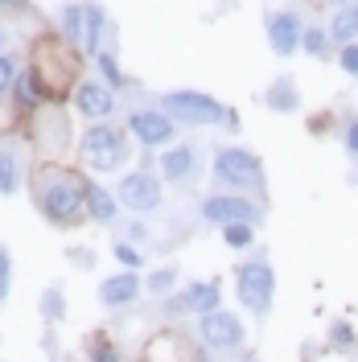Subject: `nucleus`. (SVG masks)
I'll use <instances>...</instances> for the list:
<instances>
[{"instance_id": "ddd939ff", "label": "nucleus", "mask_w": 358, "mask_h": 362, "mask_svg": "<svg viewBox=\"0 0 358 362\" xmlns=\"http://www.w3.org/2000/svg\"><path fill=\"white\" fill-rule=\"evenodd\" d=\"M74 112L87 115L91 124H99V119H108L115 112V87L108 83H74Z\"/></svg>"}, {"instance_id": "9d476101", "label": "nucleus", "mask_w": 358, "mask_h": 362, "mask_svg": "<svg viewBox=\"0 0 358 362\" xmlns=\"http://www.w3.org/2000/svg\"><path fill=\"white\" fill-rule=\"evenodd\" d=\"M128 132L136 136V144L144 148H169L178 140V119L165 115L161 107H144V112L128 115Z\"/></svg>"}, {"instance_id": "7ed1b4c3", "label": "nucleus", "mask_w": 358, "mask_h": 362, "mask_svg": "<svg viewBox=\"0 0 358 362\" xmlns=\"http://www.w3.org/2000/svg\"><path fill=\"white\" fill-rule=\"evenodd\" d=\"M161 112L173 115L178 124H190V128H219V124H239L235 112H226V103H219L214 95L206 90H165L161 95Z\"/></svg>"}, {"instance_id": "b1692460", "label": "nucleus", "mask_w": 358, "mask_h": 362, "mask_svg": "<svg viewBox=\"0 0 358 362\" xmlns=\"http://www.w3.org/2000/svg\"><path fill=\"white\" fill-rule=\"evenodd\" d=\"M62 42L83 49V4H67L62 8Z\"/></svg>"}, {"instance_id": "aec40b11", "label": "nucleus", "mask_w": 358, "mask_h": 362, "mask_svg": "<svg viewBox=\"0 0 358 362\" xmlns=\"http://www.w3.org/2000/svg\"><path fill=\"white\" fill-rule=\"evenodd\" d=\"M87 214L95 218V223H112L115 214H120V198H115V194H108L103 185L87 181Z\"/></svg>"}, {"instance_id": "1a4fd4ad", "label": "nucleus", "mask_w": 358, "mask_h": 362, "mask_svg": "<svg viewBox=\"0 0 358 362\" xmlns=\"http://www.w3.org/2000/svg\"><path fill=\"white\" fill-rule=\"evenodd\" d=\"M264 33H268V49L276 58H296L301 54V33H305V17L296 8H276L264 21Z\"/></svg>"}, {"instance_id": "473e14b6", "label": "nucleus", "mask_w": 358, "mask_h": 362, "mask_svg": "<svg viewBox=\"0 0 358 362\" xmlns=\"http://www.w3.org/2000/svg\"><path fill=\"white\" fill-rule=\"evenodd\" d=\"M17 74H21V70H17V62H13V58L4 54V58H0V95H4V90H13Z\"/></svg>"}, {"instance_id": "20e7f679", "label": "nucleus", "mask_w": 358, "mask_h": 362, "mask_svg": "<svg viewBox=\"0 0 358 362\" xmlns=\"http://www.w3.org/2000/svg\"><path fill=\"white\" fill-rule=\"evenodd\" d=\"M235 296L251 317L268 321L272 300H276V268H272L268 255H255V259L235 268Z\"/></svg>"}, {"instance_id": "a878e982", "label": "nucleus", "mask_w": 358, "mask_h": 362, "mask_svg": "<svg viewBox=\"0 0 358 362\" xmlns=\"http://www.w3.org/2000/svg\"><path fill=\"white\" fill-rule=\"evenodd\" d=\"M95 66H99V74H103V83H108V87H124V74H120V66H115V58L108 54V49H99V54H95Z\"/></svg>"}, {"instance_id": "72a5a7b5", "label": "nucleus", "mask_w": 358, "mask_h": 362, "mask_svg": "<svg viewBox=\"0 0 358 362\" xmlns=\"http://www.w3.org/2000/svg\"><path fill=\"white\" fill-rule=\"evenodd\" d=\"M342 148H346L350 157H358V115L346 124V132H342Z\"/></svg>"}, {"instance_id": "4be33fe9", "label": "nucleus", "mask_w": 358, "mask_h": 362, "mask_svg": "<svg viewBox=\"0 0 358 362\" xmlns=\"http://www.w3.org/2000/svg\"><path fill=\"white\" fill-rule=\"evenodd\" d=\"M330 350L334 354H346V358H358V334L350 321H334L330 325Z\"/></svg>"}, {"instance_id": "393cba45", "label": "nucleus", "mask_w": 358, "mask_h": 362, "mask_svg": "<svg viewBox=\"0 0 358 362\" xmlns=\"http://www.w3.org/2000/svg\"><path fill=\"white\" fill-rule=\"evenodd\" d=\"M21 189V165L13 153H0V194H17Z\"/></svg>"}, {"instance_id": "412c9836", "label": "nucleus", "mask_w": 358, "mask_h": 362, "mask_svg": "<svg viewBox=\"0 0 358 362\" xmlns=\"http://www.w3.org/2000/svg\"><path fill=\"white\" fill-rule=\"evenodd\" d=\"M330 49H334V42H330L325 25H305V33H301V54L321 62V58H330Z\"/></svg>"}, {"instance_id": "f257e3e1", "label": "nucleus", "mask_w": 358, "mask_h": 362, "mask_svg": "<svg viewBox=\"0 0 358 362\" xmlns=\"http://www.w3.org/2000/svg\"><path fill=\"white\" fill-rule=\"evenodd\" d=\"M33 198L50 223L74 226L87 214V181L70 169H42L33 177Z\"/></svg>"}, {"instance_id": "39448f33", "label": "nucleus", "mask_w": 358, "mask_h": 362, "mask_svg": "<svg viewBox=\"0 0 358 362\" xmlns=\"http://www.w3.org/2000/svg\"><path fill=\"white\" fill-rule=\"evenodd\" d=\"M70 49H74V45L62 42V37H42V42L33 45V66H37V74L45 78V87H50L54 99H58V95L74 83V74H79V62H74Z\"/></svg>"}, {"instance_id": "c9c22d12", "label": "nucleus", "mask_w": 358, "mask_h": 362, "mask_svg": "<svg viewBox=\"0 0 358 362\" xmlns=\"http://www.w3.org/2000/svg\"><path fill=\"white\" fill-rule=\"evenodd\" d=\"M4 54H8V33L0 29V58H4Z\"/></svg>"}, {"instance_id": "dca6fc26", "label": "nucleus", "mask_w": 358, "mask_h": 362, "mask_svg": "<svg viewBox=\"0 0 358 362\" xmlns=\"http://www.w3.org/2000/svg\"><path fill=\"white\" fill-rule=\"evenodd\" d=\"M264 107L276 112V115L301 112V87H296L292 74H280V78H272L268 87H264Z\"/></svg>"}, {"instance_id": "f8f14e48", "label": "nucleus", "mask_w": 358, "mask_h": 362, "mask_svg": "<svg viewBox=\"0 0 358 362\" xmlns=\"http://www.w3.org/2000/svg\"><path fill=\"white\" fill-rule=\"evenodd\" d=\"M169 309L173 313L206 317V313H214V309H223V288H219V280H194L178 296H169Z\"/></svg>"}, {"instance_id": "c85d7f7f", "label": "nucleus", "mask_w": 358, "mask_h": 362, "mask_svg": "<svg viewBox=\"0 0 358 362\" xmlns=\"http://www.w3.org/2000/svg\"><path fill=\"white\" fill-rule=\"evenodd\" d=\"M91 362H120V350H115L108 338L95 334V338H91Z\"/></svg>"}, {"instance_id": "f3484780", "label": "nucleus", "mask_w": 358, "mask_h": 362, "mask_svg": "<svg viewBox=\"0 0 358 362\" xmlns=\"http://www.w3.org/2000/svg\"><path fill=\"white\" fill-rule=\"evenodd\" d=\"M194 169H198V153L190 148V144H169L165 153H161V177L181 185V181L194 177Z\"/></svg>"}, {"instance_id": "5701e85b", "label": "nucleus", "mask_w": 358, "mask_h": 362, "mask_svg": "<svg viewBox=\"0 0 358 362\" xmlns=\"http://www.w3.org/2000/svg\"><path fill=\"white\" fill-rule=\"evenodd\" d=\"M219 230H223V243L231 251L255 247V223H226V226H219Z\"/></svg>"}, {"instance_id": "2f4dec72", "label": "nucleus", "mask_w": 358, "mask_h": 362, "mask_svg": "<svg viewBox=\"0 0 358 362\" xmlns=\"http://www.w3.org/2000/svg\"><path fill=\"white\" fill-rule=\"evenodd\" d=\"M115 259H120V264H124V268H140V264H144V255H140V251L132 247V243H115Z\"/></svg>"}, {"instance_id": "f03ea898", "label": "nucleus", "mask_w": 358, "mask_h": 362, "mask_svg": "<svg viewBox=\"0 0 358 362\" xmlns=\"http://www.w3.org/2000/svg\"><path fill=\"white\" fill-rule=\"evenodd\" d=\"M214 181L231 189V194H264L268 189V173H264V160L255 157L251 148H235V144H223L214 153Z\"/></svg>"}, {"instance_id": "0eeeda50", "label": "nucleus", "mask_w": 358, "mask_h": 362, "mask_svg": "<svg viewBox=\"0 0 358 362\" xmlns=\"http://www.w3.org/2000/svg\"><path fill=\"white\" fill-rule=\"evenodd\" d=\"M198 341L210 354H239L247 346V325L235 313L214 309V313L198 317Z\"/></svg>"}, {"instance_id": "f704fd0d", "label": "nucleus", "mask_w": 358, "mask_h": 362, "mask_svg": "<svg viewBox=\"0 0 358 362\" xmlns=\"http://www.w3.org/2000/svg\"><path fill=\"white\" fill-rule=\"evenodd\" d=\"M70 259H74V264H91L95 255H91V251H83V247H79V251H70Z\"/></svg>"}, {"instance_id": "2eb2a0df", "label": "nucleus", "mask_w": 358, "mask_h": 362, "mask_svg": "<svg viewBox=\"0 0 358 362\" xmlns=\"http://www.w3.org/2000/svg\"><path fill=\"white\" fill-rule=\"evenodd\" d=\"M13 99H17L21 112H37V107H45L54 95H50V87H45V78L37 74V66H29V70L17 74V83H13Z\"/></svg>"}, {"instance_id": "423d86ee", "label": "nucleus", "mask_w": 358, "mask_h": 362, "mask_svg": "<svg viewBox=\"0 0 358 362\" xmlns=\"http://www.w3.org/2000/svg\"><path fill=\"white\" fill-rule=\"evenodd\" d=\"M83 157H87V165L95 173H115L128 160V144H124V136L115 132L108 119H99V124H91L83 132Z\"/></svg>"}, {"instance_id": "6ab92c4d", "label": "nucleus", "mask_w": 358, "mask_h": 362, "mask_svg": "<svg viewBox=\"0 0 358 362\" xmlns=\"http://www.w3.org/2000/svg\"><path fill=\"white\" fill-rule=\"evenodd\" d=\"M103 25H108V13H103V4H83V49H87L91 58L103 49Z\"/></svg>"}, {"instance_id": "cd10ccee", "label": "nucleus", "mask_w": 358, "mask_h": 362, "mask_svg": "<svg viewBox=\"0 0 358 362\" xmlns=\"http://www.w3.org/2000/svg\"><path fill=\"white\" fill-rule=\"evenodd\" d=\"M42 313H45V321H62V317H67V300H62L58 288H50V293L42 296Z\"/></svg>"}, {"instance_id": "e433bc0d", "label": "nucleus", "mask_w": 358, "mask_h": 362, "mask_svg": "<svg viewBox=\"0 0 358 362\" xmlns=\"http://www.w3.org/2000/svg\"><path fill=\"white\" fill-rule=\"evenodd\" d=\"M337 4H350V0H330V8H337Z\"/></svg>"}, {"instance_id": "bb28decb", "label": "nucleus", "mask_w": 358, "mask_h": 362, "mask_svg": "<svg viewBox=\"0 0 358 362\" xmlns=\"http://www.w3.org/2000/svg\"><path fill=\"white\" fill-rule=\"evenodd\" d=\"M337 70H342L346 78H358V42L337 45Z\"/></svg>"}, {"instance_id": "a211bd4d", "label": "nucleus", "mask_w": 358, "mask_h": 362, "mask_svg": "<svg viewBox=\"0 0 358 362\" xmlns=\"http://www.w3.org/2000/svg\"><path fill=\"white\" fill-rule=\"evenodd\" d=\"M325 33H330V42H334V45L358 42V0L337 4L334 13H330V21H325Z\"/></svg>"}, {"instance_id": "7c9ffc66", "label": "nucleus", "mask_w": 358, "mask_h": 362, "mask_svg": "<svg viewBox=\"0 0 358 362\" xmlns=\"http://www.w3.org/2000/svg\"><path fill=\"white\" fill-rule=\"evenodd\" d=\"M8 288H13V255L0 247V305L8 300Z\"/></svg>"}, {"instance_id": "6e6552de", "label": "nucleus", "mask_w": 358, "mask_h": 362, "mask_svg": "<svg viewBox=\"0 0 358 362\" xmlns=\"http://www.w3.org/2000/svg\"><path fill=\"white\" fill-rule=\"evenodd\" d=\"M264 218V206L255 202L251 194H210L202 198V223H214V226H226V223H255L260 226Z\"/></svg>"}, {"instance_id": "4468645a", "label": "nucleus", "mask_w": 358, "mask_h": 362, "mask_svg": "<svg viewBox=\"0 0 358 362\" xmlns=\"http://www.w3.org/2000/svg\"><path fill=\"white\" fill-rule=\"evenodd\" d=\"M140 288H144V280H140L132 268L115 272V276H108V280L99 284V300H103L108 309H124V305H132L136 296H140Z\"/></svg>"}, {"instance_id": "9b49d317", "label": "nucleus", "mask_w": 358, "mask_h": 362, "mask_svg": "<svg viewBox=\"0 0 358 362\" xmlns=\"http://www.w3.org/2000/svg\"><path fill=\"white\" fill-rule=\"evenodd\" d=\"M115 198H120V206H128L132 214H153L161 206V181L153 173H124Z\"/></svg>"}, {"instance_id": "c756f323", "label": "nucleus", "mask_w": 358, "mask_h": 362, "mask_svg": "<svg viewBox=\"0 0 358 362\" xmlns=\"http://www.w3.org/2000/svg\"><path fill=\"white\" fill-rule=\"evenodd\" d=\"M173 284H178V268H157L153 276H149V288H153L157 296H161V293H169Z\"/></svg>"}, {"instance_id": "4c0bfd02", "label": "nucleus", "mask_w": 358, "mask_h": 362, "mask_svg": "<svg viewBox=\"0 0 358 362\" xmlns=\"http://www.w3.org/2000/svg\"><path fill=\"white\" fill-rule=\"evenodd\" d=\"M243 362H260V358H243Z\"/></svg>"}]
</instances>
